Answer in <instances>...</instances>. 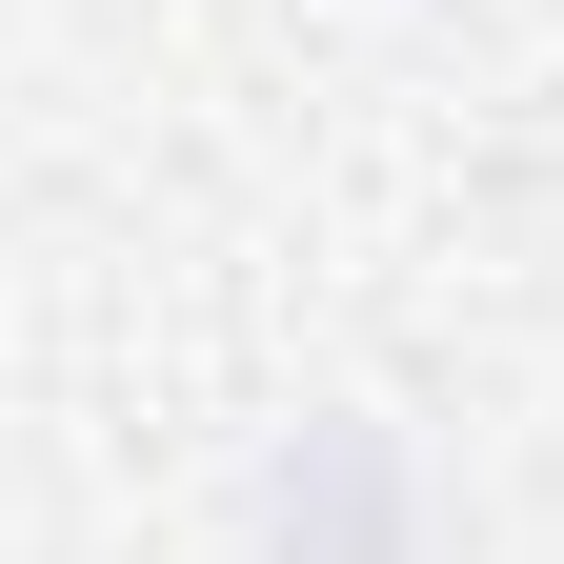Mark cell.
Segmentation results:
<instances>
[{
  "label": "cell",
  "instance_id": "6da1fadb",
  "mask_svg": "<svg viewBox=\"0 0 564 564\" xmlns=\"http://www.w3.org/2000/svg\"><path fill=\"white\" fill-rule=\"evenodd\" d=\"M242 564H423V444L383 403H303L242 484Z\"/></svg>",
  "mask_w": 564,
  "mask_h": 564
}]
</instances>
